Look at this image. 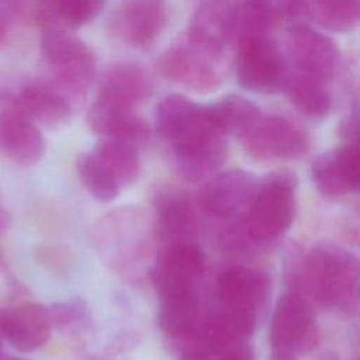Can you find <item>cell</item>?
Masks as SVG:
<instances>
[{"label": "cell", "instance_id": "6da1fadb", "mask_svg": "<svg viewBox=\"0 0 360 360\" xmlns=\"http://www.w3.org/2000/svg\"><path fill=\"white\" fill-rule=\"evenodd\" d=\"M156 69L162 77L190 91L211 93L225 77V45L186 31L159 55Z\"/></svg>", "mask_w": 360, "mask_h": 360}, {"label": "cell", "instance_id": "7a4b0ae2", "mask_svg": "<svg viewBox=\"0 0 360 360\" xmlns=\"http://www.w3.org/2000/svg\"><path fill=\"white\" fill-rule=\"evenodd\" d=\"M41 53L49 77L86 96L94 80L96 56L73 30L59 25L41 27Z\"/></svg>", "mask_w": 360, "mask_h": 360}, {"label": "cell", "instance_id": "3957f363", "mask_svg": "<svg viewBox=\"0 0 360 360\" xmlns=\"http://www.w3.org/2000/svg\"><path fill=\"white\" fill-rule=\"evenodd\" d=\"M360 278V263L350 252L322 245L307 259V281L312 295L323 305L342 307L353 300Z\"/></svg>", "mask_w": 360, "mask_h": 360}, {"label": "cell", "instance_id": "277c9868", "mask_svg": "<svg viewBox=\"0 0 360 360\" xmlns=\"http://www.w3.org/2000/svg\"><path fill=\"white\" fill-rule=\"evenodd\" d=\"M170 145L177 173L191 183L214 173L226 159L225 135L208 120L204 105L198 120Z\"/></svg>", "mask_w": 360, "mask_h": 360}, {"label": "cell", "instance_id": "5b68a950", "mask_svg": "<svg viewBox=\"0 0 360 360\" xmlns=\"http://www.w3.org/2000/svg\"><path fill=\"white\" fill-rule=\"evenodd\" d=\"M235 72L243 89L259 94H271L284 89L290 76L285 58L270 37L239 44Z\"/></svg>", "mask_w": 360, "mask_h": 360}, {"label": "cell", "instance_id": "8992f818", "mask_svg": "<svg viewBox=\"0 0 360 360\" xmlns=\"http://www.w3.org/2000/svg\"><path fill=\"white\" fill-rule=\"evenodd\" d=\"M22 111L37 125L56 129L66 125L83 105L86 96L48 75L28 80L17 94Z\"/></svg>", "mask_w": 360, "mask_h": 360}, {"label": "cell", "instance_id": "52a82bcc", "mask_svg": "<svg viewBox=\"0 0 360 360\" xmlns=\"http://www.w3.org/2000/svg\"><path fill=\"white\" fill-rule=\"evenodd\" d=\"M245 150L255 159H295L309 148L307 132L285 117L260 115L240 136Z\"/></svg>", "mask_w": 360, "mask_h": 360}, {"label": "cell", "instance_id": "ba28073f", "mask_svg": "<svg viewBox=\"0 0 360 360\" xmlns=\"http://www.w3.org/2000/svg\"><path fill=\"white\" fill-rule=\"evenodd\" d=\"M295 200L291 183L284 176L269 179L263 184L248 212V231L255 240H271L283 235L291 225Z\"/></svg>", "mask_w": 360, "mask_h": 360}, {"label": "cell", "instance_id": "9c48e42d", "mask_svg": "<svg viewBox=\"0 0 360 360\" xmlns=\"http://www.w3.org/2000/svg\"><path fill=\"white\" fill-rule=\"evenodd\" d=\"M46 142L38 125L22 111L17 94L0 93V152L21 166L38 163Z\"/></svg>", "mask_w": 360, "mask_h": 360}, {"label": "cell", "instance_id": "30bf717a", "mask_svg": "<svg viewBox=\"0 0 360 360\" xmlns=\"http://www.w3.org/2000/svg\"><path fill=\"white\" fill-rule=\"evenodd\" d=\"M166 22L167 8L163 0H128L112 10L107 31L127 46L148 48L160 37Z\"/></svg>", "mask_w": 360, "mask_h": 360}, {"label": "cell", "instance_id": "8fae6325", "mask_svg": "<svg viewBox=\"0 0 360 360\" xmlns=\"http://www.w3.org/2000/svg\"><path fill=\"white\" fill-rule=\"evenodd\" d=\"M315 318L308 302L297 294L277 301L270 323V342L276 354H292L315 343Z\"/></svg>", "mask_w": 360, "mask_h": 360}, {"label": "cell", "instance_id": "7c38bea8", "mask_svg": "<svg viewBox=\"0 0 360 360\" xmlns=\"http://www.w3.org/2000/svg\"><path fill=\"white\" fill-rule=\"evenodd\" d=\"M205 270V255L194 242L169 245L152 266V281L159 295L195 290Z\"/></svg>", "mask_w": 360, "mask_h": 360}, {"label": "cell", "instance_id": "4fadbf2b", "mask_svg": "<svg viewBox=\"0 0 360 360\" xmlns=\"http://www.w3.org/2000/svg\"><path fill=\"white\" fill-rule=\"evenodd\" d=\"M256 181L243 170H228L211 177L198 193L204 212L215 218H232L252 205L256 197Z\"/></svg>", "mask_w": 360, "mask_h": 360}, {"label": "cell", "instance_id": "5bb4252c", "mask_svg": "<svg viewBox=\"0 0 360 360\" xmlns=\"http://www.w3.org/2000/svg\"><path fill=\"white\" fill-rule=\"evenodd\" d=\"M287 51L298 72L323 80L332 79L340 65V55L335 42L307 24L290 27Z\"/></svg>", "mask_w": 360, "mask_h": 360}, {"label": "cell", "instance_id": "9a60e30c", "mask_svg": "<svg viewBox=\"0 0 360 360\" xmlns=\"http://www.w3.org/2000/svg\"><path fill=\"white\" fill-rule=\"evenodd\" d=\"M51 330V315L45 305L27 302L0 312L3 339L21 353H30L44 346Z\"/></svg>", "mask_w": 360, "mask_h": 360}, {"label": "cell", "instance_id": "2e32d148", "mask_svg": "<svg viewBox=\"0 0 360 360\" xmlns=\"http://www.w3.org/2000/svg\"><path fill=\"white\" fill-rule=\"evenodd\" d=\"M153 80L146 68L135 62H115L101 76L97 97L108 103L135 108L149 98Z\"/></svg>", "mask_w": 360, "mask_h": 360}, {"label": "cell", "instance_id": "e0dca14e", "mask_svg": "<svg viewBox=\"0 0 360 360\" xmlns=\"http://www.w3.org/2000/svg\"><path fill=\"white\" fill-rule=\"evenodd\" d=\"M87 124L94 134L136 146L145 143L150 135L149 124L135 112V108L117 105L98 97L89 108Z\"/></svg>", "mask_w": 360, "mask_h": 360}, {"label": "cell", "instance_id": "ac0fdd59", "mask_svg": "<svg viewBox=\"0 0 360 360\" xmlns=\"http://www.w3.org/2000/svg\"><path fill=\"white\" fill-rule=\"evenodd\" d=\"M267 291V277L255 269L243 266L225 269L217 281V292L222 307L252 314L264 302Z\"/></svg>", "mask_w": 360, "mask_h": 360}, {"label": "cell", "instance_id": "d6986e66", "mask_svg": "<svg viewBox=\"0 0 360 360\" xmlns=\"http://www.w3.org/2000/svg\"><path fill=\"white\" fill-rule=\"evenodd\" d=\"M316 188L328 197H339L359 188L352 145L323 152L312 163Z\"/></svg>", "mask_w": 360, "mask_h": 360}, {"label": "cell", "instance_id": "ffe728a7", "mask_svg": "<svg viewBox=\"0 0 360 360\" xmlns=\"http://www.w3.org/2000/svg\"><path fill=\"white\" fill-rule=\"evenodd\" d=\"M159 236L169 245L193 242L195 231V217L193 207L184 193L177 190L165 191L156 202Z\"/></svg>", "mask_w": 360, "mask_h": 360}, {"label": "cell", "instance_id": "44dd1931", "mask_svg": "<svg viewBox=\"0 0 360 360\" xmlns=\"http://www.w3.org/2000/svg\"><path fill=\"white\" fill-rule=\"evenodd\" d=\"M160 297L159 326L173 340L188 336L198 325V295L195 290L170 292Z\"/></svg>", "mask_w": 360, "mask_h": 360}, {"label": "cell", "instance_id": "7402d4cb", "mask_svg": "<svg viewBox=\"0 0 360 360\" xmlns=\"http://www.w3.org/2000/svg\"><path fill=\"white\" fill-rule=\"evenodd\" d=\"M105 0H35L34 18L41 27L59 25L76 30L94 20Z\"/></svg>", "mask_w": 360, "mask_h": 360}, {"label": "cell", "instance_id": "603a6c76", "mask_svg": "<svg viewBox=\"0 0 360 360\" xmlns=\"http://www.w3.org/2000/svg\"><path fill=\"white\" fill-rule=\"evenodd\" d=\"M297 111L311 120H323L332 107V97L323 79L302 72L290 73L283 89Z\"/></svg>", "mask_w": 360, "mask_h": 360}, {"label": "cell", "instance_id": "cb8c5ba5", "mask_svg": "<svg viewBox=\"0 0 360 360\" xmlns=\"http://www.w3.org/2000/svg\"><path fill=\"white\" fill-rule=\"evenodd\" d=\"M204 108L208 120L219 132L239 138L260 117L259 107L239 94H226Z\"/></svg>", "mask_w": 360, "mask_h": 360}, {"label": "cell", "instance_id": "d4e9b609", "mask_svg": "<svg viewBox=\"0 0 360 360\" xmlns=\"http://www.w3.org/2000/svg\"><path fill=\"white\" fill-rule=\"evenodd\" d=\"M276 24L267 4L245 0L243 3L233 4L229 13L226 38L228 42H235L238 46L255 38L269 37V32Z\"/></svg>", "mask_w": 360, "mask_h": 360}, {"label": "cell", "instance_id": "484cf974", "mask_svg": "<svg viewBox=\"0 0 360 360\" xmlns=\"http://www.w3.org/2000/svg\"><path fill=\"white\" fill-rule=\"evenodd\" d=\"M202 112V105L188 97L172 93L162 98L155 110L156 132L172 143L180 136Z\"/></svg>", "mask_w": 360, "mask_h": 360}, {"label": "cell", "instance_id": "4316f807", "mask_svg": "<svg viewBox=\"0 0 360 360\" xmlns=\"http://www.w3.org/2000/svg\"><path fill=\"white\" fill-rule=\"evenodd\" d=\"M93 153L103 162L121 188L131 187L138 181L141 174V159L136 145L120 139L104 138L94 146Z\"/></svg>", "mask_w": 360, "mask_h": 360}, {"label": "cell", "instance_id": "83f0119b", "mask_svg": "<svg viewBox=\"0 0 360 360\" xmlns=\"http://www.w3.org/2000/svg\"><path fill=\"white\" fill-rule=\"evenodd\" d=\"M76 169L83 187L97 201L111 202L120 194V184L93 150L77 156Z\"/></svg>", "mask_w": 360, "mask_h": 360}, {"label": "cell", "instance_id": "f1b7e54d", "mask_svg": "<svg viewBox=\"0 0 360 360\" xmlns=\"http://www.w3.org/2000/svg\"><path fill=\"white\" fill-rule=\"evenodd\" d=\"M311 15L333 32L353 30L360 20V0H309Z\"/></svg>", "mask_w": 360, "mask_h": 360}, {"label": "cell", "instance_id": "f546056e", "mask_svg": "<svg viewBox=\"0 0 360 360\" xmlns=\"http://www.w3.org/2000/svg\"><path fill=\"white\" fill-rule=\"evenodd\" d=\"M52 328L60 332L83 329L90 322V309L84 300L75 297L48 307Z\"/></svg>", "mask_w": 360, "mask_h": 360}, {"label": "cell", "instance_id": "4dcf8cb0", "mask_svg": "<svg viewBox=\"0 0 360 360\" xmlns=\"http://www.w3.org/2000/svg\"><path fill=\"white\" fill-rule=\"evenodd\" d=\"M267 4L276 22H288L290 27L305 24L311 15L309 1L307 0H269Z\"/></svg>", "mask_w": 360, "mask_h": 360}, {"label": "cell", "instance_id": "1f68e13d", "mask_svg": "<svg viewBox=\"0 0 360 360\" xmlns=\"http://www.w3.org/2000/svg\"><path fill=\"white\" fill-rule=\"evenodd\" d=\"M180 360H252V353L245 345L212 350L181 352Z\"/></svg>", "mask_w": 360, "mask_h": 360}, {"label": "cell", "instance_id": "d6a6232c", "mask_svg": "<svg viewBox=\"0 0 360 360\" xmlns=\"http://www.w3.org/2000/svg\"><path fill=\"white\" fill-rule=\"evenodd\" d=\"M339 134L352 143L360 141V101L354 103L350 111L340 121Z\"/></svg>", "mask_w": 360, "mask_h": 360}, {"label": "cell", "instance_id": "836d02e7", "mask_svg": "<svg viewBox=\"0 0 360 360\" xmlns=\"http://www.w3.org/2000/svg\"><path fill=\"white\" fill-rule=\"evenodd\" d=\"M353 148V158H354V166L357 172V179H359V188H360V141L356 143H350Z\"/></svg>", "mask_w": 360, "mask_h": 360}, {"label": "cell", "instance_id": "e575fe53", "mask_svg": "<svg viewBox=\"0 0 360 360\" xmlns=\"http://www.w3.org/2000/svg\"><path fill=\"white\" fill-rule=\"evenodd\" d=\"M6 32H7V22H6V15H3V14L0 13V45H1V44H3V41H4Z\"/></svg>", "mask_w": 360, "mask_h": 360}, {"label": "cell", "instance_id": "d590c367", "mask_svg": "<svg viewBox=\"0 0 360 360\" xmlns=\"http://www.w3.org/2000/svg\"><path fill=\"white\" fill-rule=\"evenodd\" d=\"M8 222H10V219H8L7 214L4 212V210H1V208H0V233H1V232H4V231L7 229Z\"/></svg>", "mask_w": 360, "mask_h": 360}, {"label": "cell", "instance_id": "8d00e7d4", "mask_svg": "<svg viewBox=\"0 0 360 360\" xmlns=\"http://www.w3.org/2000/svg\"><path fill=\"white\" fill-rule=\"evenodd\" d=\"M0 360H24V359H21V357H17V356H13V354L1 353V352H0Z\"/></svg>", "mask_w": 360, "mask_h": 360}, {"label": "cell", "instance_id": "74e56055", "mask_svg": "<svg viewBox=\"0 0 360 360\" xmlns=\"http://www.w3.org/2000/svg\"><path fill=\"white\" fill-rule=\"evenodd\" d=\"M276 360H291V356H287V354H276Z\"/></svg>", "mask_w": 360, "mask_h": 360}, {"label": "cell", "instance_id": "f35d334b", "mask_svg": "<svg viewBox=\"0 0 360 360\" xmlns=\"http://www.w3.org/2000/svg\"><path fill=\"white\" fill-rule=\"evenodd\" d=\"M248 1H259V3H267L269 0H248Z\"/></svg>", "mask_w": 360, "mask_h": 360}, {"label": "cell", "instance_id": "ab89813d", "mask_svg": "<svg viewBox=\"0 0 360 360\" xmlns=\"http://www.w3.org/2000/svg\"><path fill=\"white\" fill-rule=\"evenodd\" d=\"M1 339H3V336H1V332H0V350H1Z\"/></svg>", "mask_w": 360, "mask_h": 360}]
</instances>
